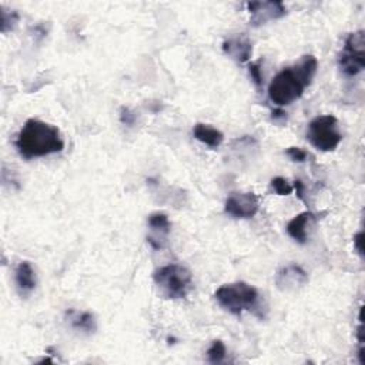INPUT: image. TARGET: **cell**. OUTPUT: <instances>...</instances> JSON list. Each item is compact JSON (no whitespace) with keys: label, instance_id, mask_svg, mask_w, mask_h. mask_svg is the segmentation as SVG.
<instances>
[{"label":"cell","instance_id":"cell-1","mask_svg":"<svg viewBox=\"0 0 365 365\" xmlns=\"http://www.w3.org/2000/svg\"><path fill=\"white\" fill-rule=\"evenodd\" d=\"M317 69L318 62L312 55L303 56L297 65L283 69L268 86L270 100L278 107L294 103L312 83Z\"/></svg>","mask_w":365,"mask_h":365},{"label":"cell","instance_id":"cell-2","mask_svg":"<svg viewBox=\"0 0 365 365\" xmlns=\"http://www.w3.org/2000/svg\"><path fill=\"white\" fill-rule=\"evenodd\" d=\"M16 148L23 158L32 160L63 151L65 141L56 126L29 119L18 134Z\"/></svg>","mask_w":365,"mask_h":365},{"label":"cell","instance_id":"cell-3","mask_svg":"<svg viewBox=\"0 0 365 365\" xmlns=\"http://www.w3.org/2000/svg\"><path fill=\"white\" fill-rule=\"evenodd\" d=\"M214 297L220 307L233 315H241L244 311H250L258 317L264 315L257 288L247 283L224 284L214 293Z\"/></svg>","mask_w":365,"mask_h":365},{"label":"cell","instance_id":"cell-4","mask_svg":"<svg viewBox=\"0 0 365 365\" xmlns=\"http://www.w3.org/2000/svg\"><path fill=\"white\" fill-rule=\"evenodd\" d=\"M158 293L167 300H180L189 295L193 287L192 273L180 264L160 267L153 276Z\"/></svg>","mask_w":365,"mask_h":365},{"label":"cell","instance_id":"cell-5","mask_svg":"<svg viewBox=\"0 0 365 365\" xmlns=\"http://www.w3.org/2000/svg\"><path fill=\"white\" fill-rule=\"evenodd\" d=\"M307 138L317 150L334 151L342 141L338 130V120L331 114H322L312 119L308 124Z\"/></svg>","mask_w":365,"mask_h":365},{"label":"cell","instance_id":"cell-6","mask_svg":"<svg viewBox=\"0 0 365 365\" xmlns=\"http://www.w3.org/2000/svg\"><path fill=\"white\" fill-rule=\"evenodd\" d=\"M338 67L342 75L354 77L365 69V35L364 31L349 33L338 58Z\"/></svg>","mask_w":365,"mask_h":365},{"label":"cell","instance_id":"cell-7","mask_svg":"<svg viewBox=\"0 0 365 365\" xmlns=\"http://www.w3.org/2000/svg\"><path fill=\"white\" fill-rule=\"evenodd\" d=\"M260 209V202L258 197L249 192V193H231L224 205V210L229 216H231L233 219H241V220H247V219H253Z\"/></svg>","mask_w":365,"mask_h":365},{"label":"cell","instance_id":"cell-8","mask_svg":"<svg viewBox=\"0 0 365 365\" xmlns=\"http://www.w3.org/2000/svg\"><path fill=\"white\" fill-rule=\"evenodd\" d=\"M247 9L251 15L250 23L254 28L263 26L271 21H278L287 15V8L280 0H276V2H249Z\"/></svg>","mask_w":365,"mask_h":365},{"label":"cell","instance_id":"cell-9","mask_svg":"<svg viewBox=\"0 0 365 365\" xmlns=\"http://www.w3.org/2000/svg\"><path fill=\"white\" fill-rule=\"evenodd\" d=\"M150 234L147 236V243L154 249V250H161L165 247L168 234L171 231V224L164 213H153L148 216L147 220Z\"/></svg>","mask_w":365,"mask_h":365},{"label":"cell","instance_id":"cell-10","mask_svg":"<svg viewBox=\"0 0 365 365\" xmlns=\"http://www.w3.org/2000/svg\"><path fill=\"white\" fill-rule=\"evenodd\" d=\"M308 283L307 271L297 266L290 264L278 270L276 276V285L280 291H295L297 288L305 285Z\"/></svg>","mask_w":365,"mask_h":365},{"label":"cell","instance_id":"cell-11","mask_svg":"<svg viewBox=\"0 0 365 365\" xmlns=\"http://www.w3.org/2000/svg\"><path fill=\"white\" fill-rule=\"evenodd\" d=\"M223 52L237 63H246L253 53V45L246 33L230 36L223 43Z\"/></svg>","mask_w":365,"mask_h":365},{"label":"cell","instance_id":"cell-12","mask_svg":"<svg viewBox=\"0 0 365 365\" xmlns=\"http://www.w3.org/2000/svg\"><path fill=\"white\" fill-rule=\"evenodd\" d=\"M317 223V216L311 212H304L298 216H295L290 223L287 224V233L288 236L295 240L300 244H305L310 237V231Z\"/></svg>","mask_w":365,"mask_h":365},{"label":"cell","instance_id":"cell-13","mask_svg":"<svg viewBox=\"0 0 365 365\" xmlns=\"http://www.w3.org/2000/svg\"><path fill=\"white\" fill-rule=\"evenodd\" d=\"M15 281H16V288L22 297H28L35 291L38 284L36 273L29 261L19 263L15 271Z\"/></svg>","mask_w":365,"mask_h":365},{"label":"cell","instance_id":"cell-14","mask_svg":"<svg viewBox=\"0 0 365 365\" xmlns=\"http://www.w3.org/2000/svg\"><path fill=\"white\" fill-rule=\"evenodd\" d=\"M193 134H195V138L199 140L200 143L212 147V148H217L222 146V143L224 141V134L210 126V124H205V123H197L193 129Z\"/></svg>","mask_w":365,"mask_h":365},{"label":"cell","instance_id":"cell-15","mask_svg":"<svg viewBox=\"0 0 365 365\" xmlns=\"http://www.w3.org/2000/svg\"><path fill=\"white\" fill-rule=\"evenodd\" d=\"M66 317H67V321L72 325V328H75L77 331H82L86 334H93L97 328L96 318L92 312L70 310L66 312Z\"/></svg>","mask_w":365,"mask_h":365},{"label":"cell","instance_id":"cell-16","mask_svg":"<svg viewBox=\"0 0 365 365\" xmlns=\"http://www.w3.org/2000/svg\"><path fill=\"white\" fill-rule=\"evenodd\" d=\"M227 355V349L223 341L216 339L212 342L210 348L207 349V359L212 364H222Z\"/></svg>","mask_w":365,"mask_h":365},{"label":"cell","instance_id":"cell-17","mask_svg":"<svg viewBox=\"0 0 365 365\" xmlns=\"http://www.w3.org/2000/svg\"><path fill=\"white\" fill-rule=\"evenodd\" d=\"M271 187L278 196H290L293 193V186L284 177H274L271 180Z\"/></svg>","mask_w":365,"mask_h":365},{"label":"cell","instance_id":"cell-18","mask_svg":"<svg viewBox=\"0 0 365 365\" xmlns=\"http://www.w3.org/2000/svg\"><path fill=\"white\" fill-rule=\"evenodd\" d=\"M0 15H2V32L8 33L18 23L19 15L16 12H6V11H2V13Z\"/></svg>","mask_w":365,"mask_h":365},{"label":"cell","instance_id":"cell-19","mask_svg":"<svg viewBox=\"0 0 365 365\" xmlns=\"http://www.w3.org/2000/svg\"><path fill=\"white\" fill-rule=\"evenodd\" d=\"M285 154L294 163H304L310 157V154L304 148H301V147H288L285 150Z\"/></svg>","mask_w":365,"mask_h":365},{"label":"cell","instance_id":"cell-20","mask_svg":"<svg viewBox=\"0 0 365 365\" xmlns=\"http://www.w3.org/2000/svg\"><path fill=\"white\" fill-rule=\"evenodd\" d=\"M249 73L254 82V85L257 87H261L263 85V73H261V67H260V62H254L249 65Z\"/></svg>","mask_w":365,"mask_h":365},{"label":"cell","instance_id":"cell-21","mask_svg":"<svg viewBox=\"0 0 365 365\" xmlns=\"http://www.w3.org/2000/svg\"><path fill=\"white\" fill-rule=\"evenodd\" d=\"M120 121L126 126H133L136 123V114L129 107H121L120 110Z\"/></svg>","mask_w":365,"mask_h":365},{"label":"cell","instance_id":"cell-22","mask_svg":"<svg viewBox=\"0 0 365 365\" xmlns=\"http://www.w3.org/2000/svg\"><path fill=\"white\" fill-rule=\"evenodd\" d=\"M362 243H364V233L359 231L354 236V247H355V251L359 254V257L362 258L364 257V249H362Z\"/></svg>","mask_w":365,"mask_h":365},{"label":"cell","instance_id":"cell-23","mask_svg":"<svg viewBox=\"0 0 365 365\" xmlns=\"http://www.w3.org/2000/svg\"><path fill=\"white\" fill-rule=\"evenodd\" d=\"M294 189H295V193H297V197L303 202H305V197H304V192H305V187L303 185L301 180H295L294 181Z\"/></svg>","mask_w":365,"mask_h":365},{"label":"cell","instance_id":"cell-24","mask_svg":"<svg viewBox=\"0 0 365 365\" xmlns=\"http://www.w3.org/2000/svg\"><path fill=\"white\" fill-rule=\"evenodd\" d=\"M271 119H273V121H276V123H284V121H287V113L283 111V110H280V109H278V110H274Z\"/></svg>","mask_w":365,"mask_h":365}]
</instances>
